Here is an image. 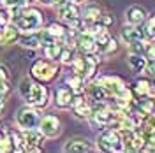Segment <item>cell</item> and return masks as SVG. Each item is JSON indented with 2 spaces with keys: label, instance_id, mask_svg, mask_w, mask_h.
I'll return each instance as SVG.
<instances>
[{
  "label": "cell",
  "instance_id": "obj_1",
  "mask_svg": "<svg viewBox=\"0 0 155 153\" xmlns=\"http://www.w3.org/2000/svg\"><path fill=\"white\" fill-rule=\"evenodd\" d=\"M19 92L23 99L28 102L30 106H35V107H42V106L48 104V90L39 83H34L30 79L21 81L19 85Z\"/></svg>",
  "mask_w": 155,
  "mask_h": 153
},
{
  "label": "cell",
  "instance_id": "obj_2",
  "mask_svg": "<svg viewBox=\"0 0 155 153\" xmlns=\"http://www.w3.org/2000/svg\"><path fill=\"white\" fill-rule=\"evenodd\" d=\"M14 23H16V28L21 30V32H34L41 27L42 14L37 9H21L14 16Z\"/></svg>",
  "mask_w": 155,
  "mask_h": 153
},
{
  "label": "cell",
  "instance_id": "obj_3",
  "mask_svg": "<svg viewBox=\"0 0 155 153\" xmlns=\"http://www.w3.org/2000/svg\"><path fill=\"white\" fill-rule=\"evenodd\" d=\"M99 148L102 151H122V150H125L122 134L118 130H113V129L102 132L99 137Z\"/></svg>",
  "mask_w": 155,
  "mask_h": 153
},
{
  "label": "cell",
  "instance_id": "obj_4",
  "mask_svg": "<svg viewBox=\"0 0 155 153\" xmlns=\"http://www.w3.org/2000/svg\"><path fill=\"white\" fill-rule=\"evenodd\" d=\"M41 113L32 109V107H23L19 109L18 115H16V122L18 125L23 129V130H28V129H35L39 123H41Z\"/></svg>",
  "mask_w": 155,
  "mask_h": 153
},
{
  "label": "cell",
  "instance_id": "obj_5",
  "mask_svg": "<svg viewBox=\"0 0 155 153\" xmlns=\"http://www.w3.org/2000/svg\"><path fill=\"white\" fill-rule=\"evenodd\" d=\"M57 74V67L46 60H37L32 65V76L39 81H51Z\"/></svg>",
  "mask_w": 155,
  "mask_h": 153
},
{
  "label": "cell",
  "instance_id": "obj_6",
  "mask_svg": "<svg viewBox=\"0 0 155 153\" xmlns=\"http://www.w3.org/2000/svg\"><path fill=\"white\" fill-rule=\"evenodd\" d=\"M94 122H95L97 127H101V129H104V127H109L111 123H115L116 120V113L111 109V107H106V106H102V102L97 106V109L94 111Z\"/></svg>",
  "mask_w": 155,
  "mask_h": 153
},
{
  "label": "cell",
  "instance_id": "obj_7",
  "mask_svg": "<svg viewBox=\"0 0 155 153\" xmlns=\"http://www.w3.org/2000/svg\"><path fill=\"white\" fill-rule=\"evenodd\" d=\"M58 14H60L62 19H65L69 25H72V27L79 25V9H78V5L74 2H65L64 0L58 7Z\"/></svg>",
  "mask_w": 155,
  "mask_h": 153
},
{
  "label": "cell",
  "instance_id": "obj_8",
  "mask_svg": "<svg viewBox=\"0 0 155 153\" xmlns=\"http://www.w3.org/2000/svg\"><path fill=\"white\" fill-rule=\"evenodd\" d=\"M71 106L74 107V115L78 116V118H90L92 116V106H90V102H88L85 97H72V102H71Z\"/></svg>",
  "mask_w": 155,
  "mask_h": 153
},
{
  "label": "cell",
  "instance_id": "obj_9",
  "mask_svg": "<svg viewBox=\"0 0 155 153\" xmlns=\"http://www.w3.org/2000/svg\"><path fill=\"white\" fill-rule=\"evenodd\" d=\"M39 127H41V132L44 135H48V137H55L60 132V122H58L57 116H46V118H42Z\"/></svg>",
  "mask_w": 155,
  "mask_h": 153
},
{
  "label": "cell",
  "instance_id": "obj_10",
  "mask_svg": "<svg viewBox=\"0 0 155 153\" xmlns=\"http://www.w3.org/2000/svg\"><path fill=\"white\" fill-rule=\"evenodd\" d=\"M76 44H78V48L81 49V51H85V53H94V51H97L95 37H94L92 34L85 32V30H81V34H79V37H78Z\"/></svg>",
  "mask_w": 155,
  "mask_h": 153
},
{
  "label": "cell",
  "instance_id": "obj_11",
  "mask_svg": "<svg viewBox=\"0 0 155 153\" xmlns=\"http://www.w3.org/2000/svg\"><path fill=\"white\" fill-rule=\"evenodd\" d=\"M42 132H37V130H34V129H28V130H25V146H27V150L30 151H39V144L42 143Z\"/></svg>",
  "mask_w": 155,
  "mask_h": 153
},
{
  "label": "cell",
  "instance_id": "obj_12",
  "mask_svg": "<svg viewBox=\"0 0 155 153\" xmlns=\"http://www.w3.org/2000/svg\"><path fill=\"white\" fill-rule=\"evenodd\" d=\"M127 21H129V25H141L143 21L146 19V12L143 7H139V5H130L129 9H127Z\"/></svg>",
  "mask_w": 155,
  "mask_h": 153
},
{
  "label": "cell",
  "instance_id": "obj_13",
  "mask_svg": "<svg viewBox=\"0 0 155 153\" xmlns=\"http://www.w3.org/2000/svg\"><path fill=\"white\" fill-rule=\"evenodd\" d=\"M65 151L78 153V151H92V144L87 139H71L65 144Z\"/></svg>",
  "mask_w": 155,
  "mask_h": 153
},
{
  "label": "cell",
  "instance_id": "obj_14",
  "mask_svg": "<svg viewBox=\"0 0 155 153\" xmlns=\"http://www.w3.org/2000/svg\"><path fill=\"white\" fill-rule=\"evenodd\" d=\"M72 90L71 88H65V86H62V88H58L57 90V106L58 107H67L71 106L72 102Z\"/></svg>",
  "mask_w": 155,
  "mask_h": 153
},
{
  "label": "cell",
  "instance_id": "obj_15",
  "mask_svg": "<svg viewBox=\"0 0 155 153\" xmlns=\"http://www.w3.org/2000/svg\"><path fill=\"white\" fill-rule=\"evenodd\" d=\"M143 37H145L143 32L137 30L136 25H129V27H125V28L122 30V39L125 41L127 44H130V42H134V41H137V39H143Z\"/></svg>",
  "mask_w": 155,
  "mask_h": 153
},
{
  "label": "cell",
  "instance_id": "obj_16",
  "mask_svg": "<svg viewBox=\"0 0 155 153\" xmlns=\"http://www.w3.org/2000/svg\"><path fill=\"white\" fill-rule=\"evenodd\" d=\"M88 95H90V99L94 102L101 104V102H104L107 99V92L104 90L102 85H92V86H88Z\"/></svg>",
  "mask_w": 155,
  "mask_h": 153
},
{
  "label": "cell",
  "instance_id": "obj_17",
  "mask_svg": "<svg viewBox=\"0 0 155 153\" xmlns=\"http://www.w3.org/2000/svg\"><path fill=\"white\" fill-rule=\"evenodd\" d=\"M129 67L132 69L134 72H143L146 69V60L139 53H132L129 57Z\"/></svg>",
  "mask_w": 155,
  "mask_h": 153
},
{
  "label": "cell",
  "instance_id": "obj_18",
  "mask_svg": "<svg viewBox=\"0 0 155 153\" xmlns=\"http://www.w3.org/2000/svg\"><path fill=\"white\" fill-rule=\"evenodd\" d=\"M9 135H11L12 148H14L16 151H21L23 146H25V137H23V134H19V132H16V130H9Z\"/></svg>",
  "mask_w": 155,
  "mask_h": 153
},
{
  "label": "cell",
  "instance_id": "obj_19",
  "mask_svg": "<svg viewBox=\"0 0 155 153\" xmlns=\"http://www.w3.org/2000/svg\"><path fill=\"white\" fill-rule=\"evenodd\" d=\"M62 44H58V42H55V44H49V46H44V55H46V58H51V60H55V58H60V53H62Z\"/></svg>",
  "mask_w": 155,
  "mask_h": 153
},
{
  "label": "cell",
  "instance_id": "obj_20",
  "mask_svg": "<svg viewBox=\"0 0 155 153\" xmlns=\"http://www.w3.org/2000/svg\"><path fill=\"white\" fill-rule=\"evenodd\" d=\"M48 32L53 35V37L57 39V41H62V39H65V28L62 27V25H58V23H51L48 27Z\"/></svg>",
  "mask_w": 155,
  "mask_h": 153
},
{
  "label": "cell",
  "instance_id": "obj_21",
  "mask_svg": "<svg viewBox=\"0 0 155 153\" xmlns=\"http://www.w3.org/2000/svg\"><path fill=\"white\" fill-rule=\"evenodd\" d=\"M18 39V28L16 27H5L2 34V42H14Z\"/></svg>",
  "mask_w": 155,
  "mask_h": 153
},
{
  "label": "cell",
  "instance_id": "obj_22",
  "mask_svg": "<svg viewBox=\"0 0 155 153\" xmlns=\"http://www.w3.org/2000/svg\"><path fill=\"white\" fill-rule=\"evenodd\" d=\"M99 16H101V11H99V7H94V5L87 7V9H85V12H83V18L87 19L88 23H94V21H97V19H99Z\"/></svg>",
  "mask_w": 155,
  "mask_h": 153
},
{
  "label": "cell",
  "instance_id": "obj_23",
  "mask_svg": "<svg viewBox=\"0 0 155 153\" xmlns=\"http://www.w3.org/2000/svg\"><path fill=\"white\" fill-rule=\"evenodd\" d=\"M67 85L71 86V90H76V92H79V90L83 88V76H79V74L71 76L67 79Z\"/></svg>",
  "mask_w": 155,
  "mask_h": 153
},
{
  "label": "cell",
  "instance_id": "obj_24",
  "mask_svg": "<svg viewBox=\"0 0 155 153\" xmlns=\"http://www.w3.org/2000/svg\"><path fill=\"white\" fill-rule=\"evenodd\" d=\"M39 44H41V37H37V35H27L21 39V46H25V48H37Z\"/></svg>",
  "mask_w": 155,
  "mask_h": 153
},
{
  "label": "cell",
  "instance_id": "obj_25",
  "mask_svg": "<svg viewBox=\"0 0 155 153\" xmlns=\"http://www.w3.org/2000/svg\"><path fill=\"white\" fill-rule=\"evenodd\" d=\"M136 93H137V95H146V93H150V81L139 79V81L136 83Z\"/></svg>",
  "mask_w": 155,
  "mask_h": 153
},
{
  "label": "cell",
  "instance_id": "obj_26",
  "mask_svg": "<svg viewBox=\"0 0 155 153\" xmlns=\"http://www.w3.org/2000/svg\"><path fill=\"white\" fill-rule=\"evenodd\" d=\"M130 48H132V53H139V55L146 51V46H145V42H143V39H137L134 42H130Z\"/></svg>",
  "mask_w": 155,
  "mask_h": 153
},
{
  "label": "cell",
  "instance_id": "obj_27",
  "mask_svg": "<svg viewBox=\"0 0 155 153\" xmlns=\"http://www.w3.org/2000/svg\"><path fill=\"white\" fill-rule=\"evenodd\" d=\"M97 21H99V23H101L104 28H109V27L115 23V19H113V16H111V14H101Z\"/></svg>",
  "mask_w": 155,
  "mask_h": 153
},
{
  "label": "cell",
  "instance_id": "obj_28",
  "mask_svg": "<svg viewBox=\"0 0 155 153\" xmlns=\"http://www.w3.org/2000/svg\"><path fill=\"white\" fill-rule=\"evenodd\" d=\"M11 92V86H9V79H2L0 81V99H5Z\"/></svg>",
  "mask_w": 155,
  "mask_h": 153
},
{
  "label": "cell",
  "instance_id": "obj_29",
  "mask_svg": "<svg viewBox=\"0 0 155 153\" xmlns=\"http://www.w3.org/2000/svg\"><path fill=\"white\" fill-rule=\"evenodd\" d=\"M60 60H62L64 63H71V62H72V49L71 48H62Z\"/></svg>",
  "mask_w": 155,
  "mask_h": 153
},
{
  "label": "cell",
  "instance_id": "obj_30",
  "mask_svg": "<svg viewBox=\"0 0 155 153\" xmlns=\"http://www.w3.org/2000/svg\"><path fill=\"white\" fill-rule=\"evenodd\" d=\"M143 30H145V32H143V35H146V37H150V39L155 37V27L152 25V23H146Z\"/></svg>",
  "mask_w": 155,
  "mask_h": 153
},
{
  "label": "cell",
  "instance_id": "obj_31",
  "mask_svg": "<svg viewBox=\"0 0 155 153\" xmlns=\"http://www.w3.org/2000/svg\"><path fill=\"white\" fill-rule=\"evenodd\" d=\"M146 57L150 58V62H153L155 60V42H152V44H148V46H146Z\"/></svg>",
  "mask_w": 155,
  "mask_h": 153
},
{
  "label": "cell",
  "instance_id": "obj_32",
  "mask_svg": "<svg viewBox=\"0 0 155 153\" xmlns=\"http://www.w3.org/2000/svg\"><path fill=\"white\" fill-rule=\"evenodd\" d=\"M116 51V41L113 37L109 39V42H107V46L106 49H104V53H107V55H111V53H115Z\"/></svg>",
  "mask_w": 155,
  "mask_h": 153
},
{
  "label": "cell",
  "instance_id": "obj_33",
  "mask_svg": "<svg viewBox=\"0 0 155 153\" xmlns=\"http://www.w3.org/2000/svg\"><path fill=\"white\" fill-rule=\"evenodd\" d=\"M7 21H9V12L0 11V28H4V27L7 25Z\"/></svg>",
  "mask_w": 155,
  "mask_h": 153
},
{
  "label": "cell",
  "instance_id": "obj_34",
  "mask_svg": "<svg viewBox=\"0 0 155 153\" xmlns=\"http://www.w3.org/2000/svg\"><path fill=\"white\" fill-rule=\"evenodd\" d=\"M146 70H148V74H155V60L146 65Z\"/></svg>",
  "mask_w": 155,
  "mask_h": 153
},
{
  "label": "cell",
  "instance_id": "obj_35",
  "mask_svg": "<svg viewBox=\"0 0 155 153\" xmlns=\"http://www.w3.org/2000/svg\"><path fill=\"white\" fill-rule=\"evenodd\" d=\"M2 79H9V76H7V70H5L4 67H0V81H2Z\"/></svg>",
  "mask_w": 155,
  "mask_h": 153
},
{
  "label": "cell",
  "instance_id": "obj_36",
  "mask_svg": "<svg viewBox=\"0 0 155 153\" xmlns=\"http://www.w3.org/2000/svg\"><path fill=\"white\" fill-rule=\"evenodd\" d=\"M42 4H46V5H51V4H57L58 0H41Z\"/></svg>",
  "mask_w": 155,
  "mask_h": 153
},
{
  "label": "cell",
  "instance_id": "obj_37",
  "mask_svg": "<svg viewBox=\"0 0 155 153\" xmlns=\"http://www.w3.org/2000/svg\"><path fill=\"white\" fill-rule=\"evenodd\" d=\"M32 0H18V5H23V4H28Z\"/></svg>",
  "mask_w": 155,
  "mask_h": 153
},
{
  "label": "cell",
  "instance_id": "obj_38",
  "mask_svg": "<svg viewBox=\"0 0 155 153\" xmlns=\"http://www.w3.org/2000/svg\"><path fill=\"white\" fill-rule=\"evenodd\" d=\"M2 111H4V99H0V115H2Z\"/></svg>",
  "mask_w": 155,
  "mask_h": 153
},
{
  "label": "cell",
  "instance_id": "obj_39",
  "mask_svg": "<svg viewBox=\"0 0 155 153\" xmlns=\"http://www.w3.org/2000/svg\"><path fill=\"white\" fill-rule=\"evenodd\" d=\"M150 23H152V25L155 27V12H153V16H152V19H150Z\"/></svg>",
  "mask_w": 155,
  "mask_h": 153
},
{
  "label": "cell",
  "instance_id": "obj_40",
  "mask_svg": "<svg viewBox=\"0 0 155 153\" xmlns=\"http://www.w3.org/2000/svg\"><path fill=\"white\" fill-rule=\"evenodd\" d=\"M72 2H83V0H72Z\"/></svg>",
  "mask_w": 155,
  "mask_h": 153
}]
</instances>
